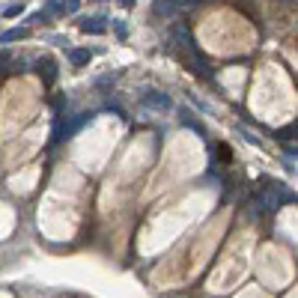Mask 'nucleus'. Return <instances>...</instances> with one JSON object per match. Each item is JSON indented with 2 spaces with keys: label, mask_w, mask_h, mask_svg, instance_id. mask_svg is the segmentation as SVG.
Listing matches in <instances>:
<instances>
[{
  "label": "nucleus",
  "mask_w": 298,
  "mask_h": 298,
  "mask_svg": "<svg viewBox=\"0 0 298 298\" xmlns=\"http://www.w3.org/2000/svg\"><path fill=\"white\" fill-rule=\"evenodd\" d=\"M84 30H87V33H101L104 24H99V21H84Z\"/></svg>",
  "instance_id": "1"
}]
</instances>
